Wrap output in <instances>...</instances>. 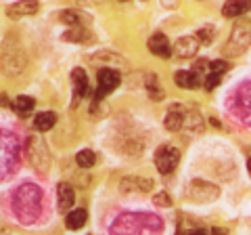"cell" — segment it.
<instances>
[{"mask_svg": "<svg viewBox=\"0 0 251 235\" xmlns=\"http://www.w3.org/2000/svg\"><path fill=\"white\" fill-rule=\"evenodd\" d=\"M163 124H166L168 130H180L182 128V124H184V112L178 105L170 107V112L166 116V120H163Z\"/></svg>", "mask_w": 251, "mask_h": 235, "instance_id": "obj_16", "label": "cell"}, {"mask_svg": "<svg viewBox=\"0 0 251 235\" xmlns=\"http://www.w3.org/2000/svg\"><path fill=\"white\" fill-rule=\"evenodd\" d=\"M61 21L69 23V26H80V13L75 11H63L61 13Z\"/></svg>", "mask_w": 251, "mask_h": 235, "instance_id": "obj_23", "label": "cell"}, {"mask_svg": "<svg viewBox=\"0 0 251 235\" xmlns=\"http://www.w3.org/2000/svg\"><path fill=\"white\" fill-rule=\"evenodd\" d=\"M72 80H74V95H75V103L82 97L88 95V76L82 67H75L72 72Z\"/></svg>", "mask_w": 251, "mask_h": 235, "instance_id": "obj_10", "label": "cell"}, {"mask_svg": "<svg viewBox=\"0 0 251 235\" xmlns=\"http://www.w3.org/2000/svg\"><path fill=\"white\" fill-rule=\"evenodd\" d=\"M147 227L161 229L159 216H149V214H122L111 225V235H140V231Z\"/></svg>", "mask_w": 251, "mask_h": 235, "instance_id": "obj_3", "label": "cell"}, {"mask_svg": "<svg viewBox=\"0 0 251 235\" xmlns=\"http://www.w3.org/2000/svg\"><path fill=\"white\" fill-rule=\"evenodd\" d=\"M122 2H126V0H122Z\"/></svg>", "mask_w": 251, "mask_h": 235, "instance_id": "obj_30", "label": "cell"}, {"mask_svg": "<svg viewBox=\"0 0 251 235\" xmlns=\"http://www.w3.org/2000/svg\"><path fill=\"white\" fill-rule=\"evenodd\" d=\"M186 235H207V231L205 229H193V231H188Z\"/></svg>", "mask_w": 251, "mask_h": 235, "instance_id": "obj_28", "label": "cell"}, {"mask_svg": "<svg viewBox=\"0 0 251 235\" xmlns=\"http://www.w3.org/2000/svg\"><path fill=\"white\" fill-rule=\"evenodd\" d=\"M75 162L80 168H92L94 162H97V155H94V151H90V149H82L75 155Z\"/></svg>", "mask_w": 251, "mask_h": 235, "instance_id": "obj_20", "label": "cell"}, {"mask_svg": "<svg viewBox=\"0 0 251 235\" xmlns=\"http://www.w3.org/2000/svg\"><path fill=\"white\" fill-rule=\"evenodd\" d=\"M147 90H149V95H151V99H155V101H161V99H163V92H161V88H157V80H155V76L149 78Z\"/></svg>", "mask_w": 251, "mask_h": 235, "instance_id": "obj_22", "label": "cell"}, {"mask_svg": "<svg viewBox=\"0 0 251 235\" xmlns=\"http://www.w3.org/2000/svg\"><path fill=\"white\" fill-rule=\"evenodd\" d=\"M155 204L159 208H168V206H172V200H170L168 193H157L155 195Z\"/></svg>", "mask_w": 251, "mask_h": 235, "instance_id": "obj_25", "label": "cell"}, {"mask_svg": "<svg viewBox=\"0 0 251 235\" xmlns=\"http://www.w3.org/2000/svg\"><path fill=\"white\" fill-rule=\"evenodd\" d=\"M19 166V139L11 130H0V181L9 178Z\"/></svg>", "mask_w": 251, "mask_h": 235, "instance_id": "obj_2", "label": "cell"}, {"mask_svg": "<svg viewBox=\"0 0 251 235\" xmlns=\"http://www.w3.org/2000/svg\"><path fill=\"white\" fill-rule=\"evenodd\" d=\"M180 162V151L176 147H161L155 155V166L161 175H172Z\"/></svg>", "mask_w": 251, "mask_h": 235, "instance_id": "obj_6", "label": "cell"}, {"mask_svg": "<svg viewBox=\"0 0 251 235\" xmlns=\"http://www.w3.org/2000/svg\"><path fill=\"white\" fill-rule=\"evenodd\" d=\"M249 9H251L249 0H228V2L224 4V9H222V15L224 17H228V19H234V17L245 15Z\"/></svg>", "mask_w": 251, "mask_h": 235, "instance_id": "obj_13", "label": "cell"}, {"mask_svg": "<svg viewBox=\"0 0 251 235\" xmlns=\"http://www.w3.org/2000/svg\"><path fill=\"white\" fill-rule=\"evenodd\" d=\"M209 69H211V74L222 76L224 72H228V63H226V61H211V63H209Z\"/></svg>", "mask_w": 251, "mask_h": 235, "instance_id": "obj_24", "label": "cell"}, {"mask_svg": "<svg viewBox=\"0 0 251 235\" xmlns=\"http://www.w3.org/2000/svg\"><path fill=\"white\" fill-rule=\"evenodd\" d=\"M149 51H151L153 55H157V57L168 59L172 55V44L161 32H157V34H153L151 38H149Z\"/></svg>", "mask_w": 251, "mask_h": 235, "instance_id": "obj_9", "label": "cell"}, {"mask_svg": "<svg viewBox=\"0 0 251 235\" xmlns=\"http://www.w3.org/2000/svg\"><path fill=\"white\" fill-rule=\"evenodd\" d=\"M199 40V44H209L211 40H214V28H201L199 32H197V36H195Z\"/></svg>", "mask_w": 251, "mask_h": 235, "instance_id": "obj_21", "label": "cell"}, {"mask_svg": "<svg viewBox=\"0 0 251 235\" xmlns=\"http://www.w3.org/2000/svg\"><path fill=\"white\" fill-rule=\"evenodd\" d=\"M57 200H59V210H61V212H67V210L74 206V202H75L74 187L69 183H59V187H57Z\"/></svg>", "mask_w": 251, "mask_h": 235, "instance_id": "obj_11", "label": "cell"}, {"mask_svg": "<svg viewBox=\"0 0 251 235\" xmlns=\"http://www.w3.org/2000/svg\"><path fill=\"white\" fill-rule=\"evenodd\" d=\"M27 158L29 162L34 164V168L38 172H46L50 166V155H49V149H46V143L42 141V137H29L27 141Z\"/></svg>", "mask_w": 251, "mask_h": 235, "instance_id": "obj_4", "label": "cell"}, {"mask_svg": "<svg viewBox=\"0 0 251 235\" xmlns=\"http://www.w3.org/2000/svg\"><path fill=\"white\" fill-rule=\"evenodd\" d=\"M86 221H88V212H86L84 208H77V210H72V212L67 214L65 218V227L72 231H77L82 229V227L86 225Z\"/></svg>", "mask_w": 251, "mask_h": 235, "instance_id": "obj_15", "label": "cell"}, {"mask_svg": "<svg viewBox=\"0 0 251 235\" xmlns=\"http://www.w3.org/2000/svg\"><path fill=\"white\" fill-rule=\"evenodd\" d=\"M97 92H94V103H99V101H103L109 92H113L117 86L122 82V76L115 72V69H109V67H103L99 69L97 74Z\"/></svg>", "mask_w": 251, "mask_h": 235, "instance_id": "obj_5", "label": "cell"}, {"mask_svg": "<svg viewBox=\"0 0 251 235\" xmlns=\"http://www.w3.org/2000/svg\"><path fill=\"white\" fill-rule=\"evenodd\" d=\"M199 51V40L197 38H191V36H186V38H180V40L176 42V55L178 57H193L195 53Z\"/></svg>", "mask_w": 251, "mask_h": 235, "instance_id": "obj_14", "label": "cell"}, {"mask_svg": "<svg viewBox=\"0 0 251 235\" xmlns=\"http://www.w3.org/2000/svg\"><path fill=\"white\" fill-rule=\"evenodd\" d=\"M34 105H36V101L31 99V97H25V95H21V97H17L13 101V109L17 112L19 116H25V114H29L31 109H34Z\"/></svg>", "mask_w": 251, "mask_h": 235, "instance_id": "obj_19", "label": "cell"}, {"mask_svg": "<svg viewBox=\"0 0 251 235\" xmlns=\"http://www.w3.org/2000/svg\"><path fill=\"white\" fill-rule=\"evenodd\" d=\"M247 166H249V175H251V160H249V164H247Z\"/></svg>", "mask_w": 251, "mask_h": 235, "instance_id": "obj_29", "label": "cell"}, {"mask_svg": "<svg viewBox=\"0 0 251 235\" xmlns=\"http://www.w3.org/2000/svg\"><path fill=\"white\" fill-rule=\"evenodd\" d=\"M13 210L21 223H34L42 214V189L34 183L21 185L13 193Z\"/></svg>", "mask_w": 251, "mask_h": 235, "instance_id": "obj_1", "label": "cell"}, {"mask_svg": "<svg viewBox=\"0 0 251 235\" xmlns=\"http://www.w3.org/2000/svg\"><path fill=\"white\" fill-rule=\"evenodd\" d=\"M209 233H211V235H228V231H226L224 227H214V229H211Z\"/></svg>", "mask_w": 251, "mask_h": 235, "instance_id": "obj_27", "label": "cell"}, {"mask_svg": "<svg viewBox=\"0 0 251 235\" xmlns=\"http://www.w3.org/2000/svg\"><path fill=\"white\" fill-rule=\"evenodd\" d=\"M54 124H57V114H52V112H42V114H38L34 118V128L38 132H46V130H50Z\"/></svg>", "mask_w": 251, "mask_h": 235, "instance_id": "obj_17", "label": "cell"}, {"mask_svg": "<svg viewBox=\"0 0 251 235\" xmlns=\"http://www.w3.org/2000/svg\"><path fill=\"white\" fill-rule=\"evenodd\" d=\"M38 9H40L38 0H19V2H15L6 9V15L11 19H19V17H29V15L38 13Z\"/></svg>", "mask_w": 251, "mask_h": 235, "instance_id": "obj_8", "label": "cell"}, {"mask_svg": "<svg viewBox=\"0 0 251 235\" xmlns=\"http://www.w3.org/2000/svg\"><path fill=\"white\" fill-rule=\"evenodd\" d=\"M153 189V181H149V178H124L122 181V191L126 193H130V191H136V193H149Z\"/></svg>", "mask_w": 251, "mask_h": 235, "instance_id": "obj_12", "label": "cell"}, {"mask_svg": "<svg viewBox=\"0 0 251 235\" xmlns=\"http://www.w3.org/2000/svg\"><path fill=\"white\" fill-rule=\"evenodd\" d=\"M218 84H220V76H218V74L207 76V80H205V90H214Z\"/></svg>", "mask_w": 251, "mask_h": 235, "instance_id": "obj_26", "label": "cell"}, {"mask_svg": "<svg viewBox=\"0 0 251 235\" xmlns=\"http://www.w3.org/2000/svg\"><path fill=\"white\" fill-rule=\"evenodd\" d=\"M220 195V189L216 185L205 183V181H193L191 187H188V198L195 202H214Z\"/></svg>", "mask_w": 251, "mask_h": 235, "instance_id": "obj_7", "label": "cell"}, {"mask_svg": "<svg viewBox=\"0 0 251 235\" xmlns=\"http://www.w3.org/2000/svg\"><path fill=\"white\" fill-rule=\"evenodd\" d=\"M174 80L180 88H197L201 84V78L197 72H178Z\"/></svg>", "mask_w": 251, "mask_h": 235, "instance_id": "obj_18", "label": "cell"}]
</instances>
